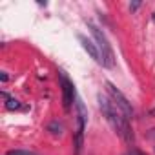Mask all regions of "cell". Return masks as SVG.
<instances>
[{"mask_svg": "<svg viewBox=\"0 0 155 155\" xmlns=\"http://www.w3.org/2000/svg\"><path fill=\"white\" fill-rule=\"evenodd\" d=\"M58 77H60V86H62V102H64V110H69L71 104H75V101H77V91H75L73 82L66 77L64 71H58Z\"/></svg>", "mask_w": 155, "mask_h": 155, "instance_id": "obj_5", "label": "cell"}, {"mask_svg": "<svg viewBox=\"0 0 155 155\" xmlns=\"http://www.w3.org/2000/svg\"><path fill=\"white\" fill-rule=\"evenodd\" d=\"M0 81H2V82H8V81H9V77H8V73H6V71L0 73Z\"/></svg>", "mask_w": 155, "mask_h": 155, "instance_id": "obj_11", "label": "cell"}, {"mask_svg": "<svg viewBox=\"0 0 155 155\" xmlns=\"http://www.w3.org/2000/svg\"><path fill=\"white\" fill-rule=\"evenodd\" d=\"M153 131H155V130H153Z\"/></svg>", "mask_w": 155, "mask_h": 155, "instance_id": "obj_14", "label": "cell"}, {"mask_svg": "<svg viewBox=\"0 0 155 155\" xmlns=\"http://www.w3.org/2000/svg\"><path fill=\"white\" fill-rule=\"evenodd\" d=\"M151 18H153V22H155V13H153V17H151Z\"/></svg>", "mask_w": 155, "mask_h": 155, "instance_id": "obj_13", "label": "cell"}, {"mask_svg": "<svg viewBox=\"0 0 155 155\" xmlns=\"http://www.w3.org/2000/svg\"><path fill=\"white\" fill-rule=\"evenodd\" d=\"M124 155H146V153H144V151H140L139 148H135V146H131V148H130V150H128V151H126Z\"/></svg>", "mask_w": 155, "mask_h": 155, "instance_id": "obj_10", "label": "cell"}, {"mask_svg": "<svg viewBox=\"0 0 155 155\" xmlns=\"http://www.w3.org/2000/svg\"><path fill=\"white\" fill-rule=\"evenodd\" d=\"M97 101H99V108H101L102 115L106 117L108 124H110V126L113 128V131H115L126 144H130V148H131V146L135 144V133H133V130H131L130 120L126 119V115L113 104V101H111L108 95L99 93V95H97Z\"/></svg>", "mask_w": 155, "mask_h": 155, "instance_id": "obj_1", "label": "cell"}, {"mask_svg": "<svg viewBox=\"0 0 155 155\" xmlns=\"http://www.w3.org/2000/svg\"><path fill=\"white\" fill-rule=\"evenodd\" d=\"M139 6H140V2H133V4H130V9H131V11H137Z\"/></svg>", "mask_w": 155, "mask_h": 155, "instance_id": "obj_12", "label": "cell"}, {"mask_svg": "<svg viewBox=\"0 0 155 155\" xmlns=\"http://www.w3.org/2000/svg\"><path fill=\"white\" fill-rule=\"evenodd\" d=\"M75 110H77V131H75V155H79L82 150V142H84V130H86V122H88V110L82 102V99L77 95L75 101Z\"/></svg>", "mask_w": 155, "mask_h": 155, "instance_id": "obj_3", "label": "cell"}, {"mask_svg": "<svg viewBox=\"0 0 155 155\" xmlns=\"http://www.w3.org/2000/svg\"><path fill=\"white\" fill-rule=\"evenodd\" d=\"M2 97L6 99V110H9V111H15V110H20L22 108V104L15 99V97H9L6 91H2Z\"/></svg>", "mask_w": 155, "mask_h": 155, "instance_id": "obj_7", "label": "cell"}, {"mask_svg": "<svg viewBox=\"0 0 155 155\" xmlns=\"http://www.w3.org/2000/svg\"><path fill=\"white\" fill-rule=\"evenodd\" d=\"M106 90H108V95H110V99L113 101V104L126 115V119H128V120L133 119V117H135V110H133L131 102L124 97V93H122L120 90H117L113 82H106Z\"/></svg>", "mask_w": 155, "mask_h": 155, "instance_id": "obj_4", "label": "cell"}, {"mask_svg": "<svg viewBox=\"0 0 155 155\" xmlns=\"http://www.w3.org/2000/svg\"><path fill=\"white\" fill-rule=\"evenodd\" d=\"M88 28H90L91 37H93V42H95L97 48H99V53H101V58H102V66L108 68V69L115 68V55H113L111 44H110L108 37L104 35V31H102L99 26H95L93 22H88Z\"/></svg>", "mask_w": 155, "mask_h": 155, "instance_id": "obj_2", "label": "cell"}, {"mask_svg": "<svg viewBox=\"0 0 155 155\" xmlns=\"http://www.w3.org/2000/svg\"><path fill=\"white\" fill-rule=\"evenodd\" d=\"M6 155H37V153L31 150H9L6 151Z\"/></svg>", "mask_w": 155, "mask_h": 155, "instance_id": "obj_9", "label": "cell"}, {"mask_svg": "<svg viewBox=\"0 0 155 155\" xmlns=\"http://www.w3.org/2000/svg\"><path fill=\"white\" fill-rule=\"evenodd\" d=\"M48 131H51L53 135H60L62 133V124L58 120H53V122L48 124Z\"/></svg>", "mask_w": 155, "mask_h": 155, "instance_id": "obj_8", "label": "cell"}, {"mask_svg": "<svg viewBox=\"0 0 155 155\" xmlns=\"http://www.w3.org/2000/svg\"><path fill=\"white\" fill-rule=\"evenodd\" d=\"M79 42L82 44V48H84V51L97 62V64H102V58H101V53H99V48H97V44L93 42V38H88L86 35H79Z\"/></svg>", "mask_w": 155, "mask_h": 155, "instance_id": "obj_6", "label": "cell"}]
</instances>
